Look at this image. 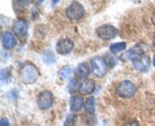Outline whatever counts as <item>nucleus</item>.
<instances>
[{
    "label": "nucleus",
    "instance_id": "obj_20",
    "mask_svg": "<svg viewBox=\"0 0 155 126\" xmlns=\"http://www.w3.org/2000/svg\"><path fill=\"white\" fill-rule=\"evenodd\" d=\"M80 85L79 84V82L77 81L75 78L72 79L69 83L70 92L74 93L76 92V91L79 90V89H80Z\"/></svg>",
    "mask_w": 155,
    "mask_h": 126
},
{
    "label": "nucleus",
    "instance_id": "obj_18",
    "mask_svg": "<svg viewBox=\"0 0 155 126\" xmlns=\"http://www.w3.org/2000/svg\"><path fill=\"white\" fill-rule=\"evenodd\" d=\"M42 59L46 64H53L55 62V56L51 50H47L42 55Z\"/></svg>",
    "mask_w": 155,
    "mask_h": 126
},
{
    "label": "nucleus",
    "instance_id": "obj_11",
    "mask_svg": "<svg viewBox=\"0 0 155 126\" xmlns=\"http://www.w3.org/2000/svg\"><path fill=\"white\" fill-rule=\"evenodd\" d=\"M95 89V82L93 80L88 79L83 81L80 86V92L83 95H89L92 94Z\"/></svg>",
    "mask_w": 155,
    "mask_h": 126
},
{
    "label": "nucleus",
    "instance_id": "obj_22",
    "mask_svg": "<svg viewBox=\"0 0 155 126\" xmlns=\"http://www.w3.org/2000/svg\"><path fill=\"white\" fill-rule=\"evenodd\" d=\"M0 126H10L8 119L6 118H2L1 121H0Z\"/></svg>",
    "mask_w": 155,
    "mask_h": 126
},
{
    "label": "nucleus",
    "instance_id": "obj_25",
    "mask_svg": "<svg viewBox=\"0 0 155 126\" xmlns=\"http://www.w3.org/2000/svg\"><path fill=\"white\" fill-rule=\"evenodd\" d=\"M153 65L155 67V55L154 56V57H153Z\"/></svg>",
    "mask_w": 155,
    "mask_h": 126
},
{
    "label": "nucleus",
    "instance_id": "obj_7",
    "mask_svg": "<svg viewBox=\"0 0 155 126\" xmlns=\"http://www.w3.org/2000/svg\"><path fill=\"white\" fill-rule=\"evenodd\" d=\"M74 48V43L68 38L61 39L56 45V50L61 55H67L71 53Z\"/></svg>",
    "mask_w": 155,
    "mask_h": 126
},
{
    "label": "nucleus",
    "instance_id": "obj_15",
    "mask_svg": "<svg viewBox=\"0 0 155 126\" xmlns=\"http://www.w3.org/2000/svg\"><path fill=\"white\" fill-rule=\"evenodd\" d=\"M32 0H13V8L15 12H22L28 8Z\"/></svg>",
    "mask_w": 155,
    "mask_h": 126
},
{
    "label": "nucleus",
    "instance_id": "obj_1",
    "mask_svg": "<svg viewBox=\"0 0 155 126\" xmlns=\"http://www.w3.org/2000/svg\"><path fill=\"white\" fill-rule=\"evenodd\" d=\"M39 76V70L33 65H26L21 71V78L26 84H32L37 80Z\"/></svg>",
    "mask_w": 155,
    "mask_h": 126
},
{
    "label": "nucleus",
    "instance_id": "obj_23",
    "mask_svg": "<svg viewBox=\"0 0 155 126\" xmlns=\"http://www.w3.org/2000/svg\"><path fill=\"white\" fill-rule=\"evenodd\" d=\"M151 21H152L153 24L155 26V12L154 13V15H152V18H151Z\"/></svg>",
    "mask_w": 155,
    "mask_h": 126
},
{
    "label": "nucleus",
    "instance_id": "obj_8",
    "mask_svg": "<svg viewBox=\"0 0 155 126\" xmlns=\"http://www.w3.org/2000/svg\"><path fill=\"white\" fill-rule=\"evenodd\" d=\"M12 30L18 36H25L27 33V30H28V23L24 19L17 20L14 23Z\"/></svg>",
    "mask_w": 155,
    "mask_h": 126
},
{
    "label": "nucleus",
    "instance_id": "obj_21",
    "mask_svg": "<svg viewBox=\"0 0 155 126\" xmlns=\"http://www.w3.org/2000/svg\"><path fill=\"white\" fill-rule=\"evenodd\" d=\"M76 122V116L73 115H68L66 121H65L64 126H74V124Z\"/></svg>",
    "mask_w": 155,
    "mask_h": 126
},
{
    "label": "nucleus",
    "instance_id": "obj_14",
    "mask_svg": "<svg viewBox=\"0 0 155 126\" xmlns=\"http://www.w3.org/2000/svg\"><path fill=\"white\" fill-rule=\"evenodd\" d=\"M71 111L78 112L84 106V100L80 97H73L70 100Z\"/></svg>",
    "mask_w": 155,
    "mask_h": 126
},
{
    "label": "nucleus",
    "instance_id": "obj_24",
    "mask_svg": "<svg viewBox=\"0 0 155 126\" xmlns=\"http://www.w3.org/2000/svg\"><path fill=\"white\" fill-rule=\"evenodd\" d=\"M59 1H60V0H52V4H53V5L57 4V3Z\"/></svg>",
    "mask_w": 155,
    "mask_h": 126
},
{
    "label": "nucleus",
    "instance_id": "obj_27",
    "mask_svg": "<svg viewBox=\"0 0 155 126\" xmlns=\"http://www.w3.org/2000/svg\"><path fill=\"white\" fill-rule=\"evenodd\" d=\"M153 45H154V46L155 47V39H154V41H153Z\"/></svg>",
    "mask_w": 155,
    "mask_h": 126
},
{
    "label": "nucleus",
    "instance_id": "obj_10",
    "mask_svg": "<svg viewBox=\"0 0 155 126\" xmlns=\"http://www.w3.org/2000/svg\"><path fill=\"white\" fill-rule=\"evenodd\" d=\"M144 51L142 49V48H141L140 46L136 45L135 46L132 47L130 49H129L128 51L126 53L125 56L127 57V59H130V60L133 61L137 60V59H140L141 57L143 56Z\"/></svg>",
    "mask_w": 155,
    "mask_h": 126
},
{
    "label": "nucleus",
    "instance_id": "obj_17",
    "mask_svg": "<svg viewBox=\"0 0 155 126\" xmlns=\"http://www.w3.org/2000/svg\"><path fill=\"white\" fill-rule=\"evenodd\" d=\"M127 48V43L125 42H120L116 43H113L110 45V49L113 53L116 54V53H120V52L123 51Z\"/></svg>",
    "mask_w": 155,
    "mask_h": 126
},
{
    "label": "nucleus",
    "instance_id": "obj_4",
    "mask_svg": "<svg viewBox=\"0 0 155 126\" xmlns=\"http://www.w3.org/2000/svg\"><path fill=\"white\" fill-rule=\"evenodd\" d=\"M92 69L95 76L98 77H104L107 71V65L104 59L100 56H95L92 58Z\"/></svg>",
    "mask_w": 155,
    "mask_h": 126
},
{
    "label": "nucleus",
    "instance_id": "obj_5",
    "mask_svg": "<svg viewBox=\"0 0 155 126\" xmlns=\"http://www.w3.org/2000/svg\"><path fill=\"white\" fill-rule=\"evenodd\" d=\"M96 33L101 39L109 40L116 37L118 34V30L110 24H104L96 29Z\"/></svg>",
    "mask_w": 155,
    "mask_h": 126
},
{
    "label": "nucleus",
    "instance_id": "obj_2",
    "mask_svg": "<svg viewBox=\"0 0 155 126\" xmlns=\"http://www.w3.org/2000/svg\"><path fill=\"white\" fill-rule=\"evenodd\" d=\"M66 15L71 21H77L83 17L85 9L78 2H73L66 9Z\"/></svg>",
    "mask_w": 155,
    "mask_h": 126
},
{
    "label": "nucleus",
    "instance_id": "obj_9",
    "mask_svg": "<svg viewBox=\"0 0 155 126\" xmlns=\"http://www.w3.org/2000/svg\"><path fill=\"white\" fill-rule=\"evenodd\" d=\"M133 66L141 72H145L149 69L151 66V59L148 56H143L140 59L133 61Z\"/></svg>",
    "mask_w": 155,
    "mask_h": 126
},
{
    "label": "nucleus",
    "instance_id": "obj_19",
    "mask_svg": "<svg viewBox=\"0 0 155 126\" xmlns=\"http://www.w3.org/2000/svg\"><path fill=\"white\" fill-rule=\"evenodd\" d=\"M72 74V69H71V67L69 66H64L62 68H61L60 71H59L58 74L60 76V77H61L62 79H66L68 78Z\"/></svg>",
    "mask_w": 155,
    "mask_h": 126
},
{
    "label": "nucleus",
    "instance_id": "obj_6",
    "mask_svg": "<svg viewBox=\"0 0 155 126\" xmlns=\"http://www.w3.org/2000/svg\"><path fill=\"white\" fill-rule=\"evenodd\" d=\"M54 103V97L50 91L45 90L40 93L37 99V104L39 109L46 110L51 107Z\"/></svg>",
    "mask_w": 155,
    "mask_h": 126
},
{
    "label": "nucleus",
    "instance_id": "obj_3",
    "mask_svg": "<svg viewBox=\"0 0 155 126\" xmlns=\"http://www.w3.org/2000/svg\"><path fill=\"white\" fill-rule=\"evenodd\" d=\"M117 92L118 95L123 98H130L136 94V87L133 82L124 80L118 84Z\"/></svg>",
    "mask_w": 155,
    "mask_h": 126
},
{
    "label": "nucleus",
    "instance_id": "obj_26",
    "mask_svg": "<svg viewBox=\"0 0 155 126\" xmlns=\"http://www.w3.org/2000/svg\"><path fill=\"white\" fill-rule=\"evenodd\" d=\"M129 126H133V123H132L131 124H130V125H129ZM134 126H139V125H138V124H136V123H135V125Z\"/></svg>",
    "mask_w": 155,
    "mask_h": 126
},
{
    "label": "nucleus",
    "instance_id": "obj_13",
    "mask_svg": "<svg viewBox=\"0 0 155 126\" xmlns=\"http://www.w3.org/2000/svg\"><path fill=\"white\" fill-rule=\"evenodd\" d=\"M76 75L80 79H85L90 74V68L86 62H83L78 65L76 68Z\"/></svg>",
    "mask_w": 155,
    "mask_h": 126
},
{
    "label": "nucleus",
    "instance_id": "obj_12",
    "mask_svg": "<svg viewBox=\"0 0 155 126\" xmlns=\"http://www.w3.org/2000/svg\"><path fill=\"white\" fill-rule=\"evenodd\" d=\"M17 41L11 32L6 31L2 35V45L5 49H12L16 46Z\"/></svg>",
    "mask_w": 155,
    "mask_h": 126
},
{
    "label": "nucleus",
    "instance_id": "obj_16",
    "mask_svg": "<svg viewBox=\"0 0 155 126\" xmlns=\"http://www.w3.org/2000/svg\"><path fill=\"white\" fill-rule=\"evenodd\" d=\"M85 109L90 115H92L95 110V100L93 97L87 99L85 103Z\"/></svg>",
    "mask_w": 155,
    "mask_h": 126
}]
</instances>
